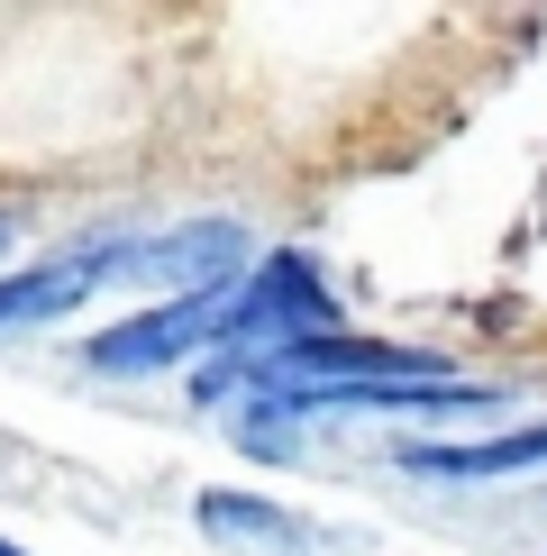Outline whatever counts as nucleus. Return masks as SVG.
Here are the masks:
<instances>
[{
  "instance_id": "nucleus-7",
  "label": "nucleus",
  "mask_w": 547,
  "mask_h": 556,
  "mask_svg": "<svg viewBox=\"0 0 547 556\" xmlns=\"http://www.w3.org/2000/svg\"><path fill=\"white\" fill-rule=\"evenodd\" d=\"M0 265H10V219H0Z\"/></svg>"
},
{
  "instance_id": "nucleus-4",
  "label": "nucleus",
  "mask_w": 547,
  "mask_h": 556,
  "mask_svg": "<svg viewBox=\"0 0 547 556\" xmlns=\"http://www.w3.org/2000/svg\"><path fill=\"white\" fill-rule=\"evenodd\" d=\"M110 274H119V238H82V247H55L37 265H0V338L74 319Z\"/></svg>"
},
{
  "instance_id": "nucleus-5",
  "label": "nucleus",
  "mask_w": 547,
  "mask_h": 556,
  "mask_svg": "<svg viewBox=\"0 0 547 556\" xmlns=\"http://www.w3.org/2000/svg\"><path fill=\"white\" fill-rule=\"evenodd\" d=\"M192 529L219 556H302L310 547V520L292 502H274V493H246V483H211L192 502Z\"/></svg>"
},
{
  "instance_id": "nucleus-1",
  "label": "nucleus",
  "mask_w": 547,
  "mask_h": 556,
  "mask_svg": "<svg viewBox=\"0 0 547 556\" xmlns=\"http://www.w3.org/2000/svg\"><path fill=\"white\" fill-rule=\"evenodd\" d=\"M329 329H338V301H329V283H319L310 256L246 265L238 283H228L211 356H201V402H238V383H246L256 356H274V346H292V338H329Z\"/></svg>"
},
{
  "instance_id": "nucleus-8",
  "label": "nucleus",
  "mask_w": 547,
  "mask_h": 556,
  "mask_svg": "<svg viewBox=\"0 0 547 556\" xmlns=\"http://www.w3.org/2000/svg\"><path fill=\"white\" fill-rule=\"evenodd\" d=\"M0 556H28V547H18V539H0Z\"/></svg>"
},
{
  "instance_id": "nucleus-2",
  "label": "nucleus",
  "mask_w": 547,
  "mask_h": 556,
  "mask_svg": "<svg viewBox=\"0 0 547 556\" xmlns=\"http://www.w3.org/2000/svg\"><path fill=\"white\" fill-rule=\"evenodd\" d=\"M238 274H246L238 219H182V228H155V238H119L110 283H155L165 301H192V292H228Z\"/></svg>"
},
{
  "instance_id": "nucleus-3",
  "label": "nucleus",
  "mask_w": 547,
  "mask_h": 556,
  "mask_svg": "<svg viewBox=\"0 0 547 556\" xmlns=\"http://www.w3.org/2000/svg\"><path fill=\"white\" fill-rule=\"evenodd\" d=\"M219 311H228V292L155 301V311H137V319H110V329L82 346V365H91V375H119V383H128V375H174V365L211 356Z\"/></svg>"
},
{
  "instance_id": "nucleus-6",
  "label": "nucleus",
  "mask_w": 547,
  "mask_h": 556,
  "mask_svg": "<svg viewBox=\"0 0 547 556\" xmlns=\"http://www.w3.org/2000/svg\"><path fill=\"white\" fill-rule=\"evenodd\" d=\"M393 466L420 475V483H501V475L547 466V420H530V429H493V438H410Z\"/></svg>"
}]
</instances>
